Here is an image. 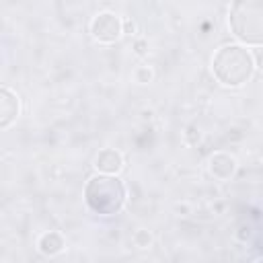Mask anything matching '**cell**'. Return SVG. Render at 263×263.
<instances>
[{"mask_svg":"<svg viewBox=\"0 0 263 263\" xmlns=\"http://www.w3.org/2000/svg\"><path fill=\"white\" fill-rule=\"evenodd\" d=\"M66 249V238L58 230H45L37 238V251L45 257H55Z\"/></svg>","mask_w":263,"mask_h":263,"instance_id":"cell-8","label":"cell"},{"mask_svg":"<svg viewBox=\"0 0 263 263\" xmlns=\"http://www.w3.org/2000/svg\"><path fill=\"white\" fill-rule=\"evenodd\" d=\"M92 166L97 168V173H107V175H119L125 166L123 154L115 148H103L97 152Z\"/></svg>","mask_w":263,"mask_h":263,"instance_id":"cell-7","label":"cell"},{"mask_svg":"<svg viewBox=\"0 0 263 263\" xmlns=\"http://www.w3.org/2000/svg\"><path fill=\"white\" fill-rule=\"evenodd\" d=\"M86 208L97 216H115L127 203V187L117 175L97 173L88 177L82 189Z\"/></svg>","mask_w":263,"mask_h":263,"instance_id":"cell-2","label":"cell"},{"mask_svg":"<svg viewBox=\"0 0 263 263\" xmlns=\"http://www.w3.org/2000/svg\"><path fill=\"white\" fill-rule=\"evenodd\" d=\"M136 33H138V25H136V21L129 18V16H125V18H123V35L134 37Z\"/></svg>","mask_w":263,"mask_h":263,"instance_id":"cell-11","label":"cell"},{"mask_svg":"<svg viewBox=\"0 0 263 263\" xmlns=\"http://www.w3.org/2000/svg\"><path fill=\"white\" fill-rule=\"evenodd\" d=\"M21 115V99L18 95L8 88V86H2L0 88V127L2 129H8Z\"/></svg>","mask_w":263,"mask_h":263,"instance_id":"cell-6","label":"cell"},{"mask_svg":"<svg viewBox=\"0 0 263 263\" xmlns=\"http://www.w3.org/2000/svg\"><path fill=\"white\" fill-rule=\"evenodd\" d=\"M259 259H263V255H261V257H259Z\"/></svg>","mask_w":263,"mask_h":263,"instance_id":"cell-15","label":"cell"},{"mask_svg":"<svg viewBox=\"0 0 263 263\" xmlns=\"http://www.w3.org/2000/svg\"><path fill=\"white\" fill-rule=\"evenodd\" d=\"M253 60H255V68H259L263 72V47L253 51Z\"/></svg>","mask_w":263,"mask_h":263,"instance_id":"cell-13","label":"cell"},{"mask_svg":"<svg viewBox=\"0 0 263 263\" xmlns=\"http://www.w3.org/2000/svg\"><path fill=\"white\" fill-rule=\"evenodd\" d=\"M228 29L238 43L263 47V0H232Z\"/></svg>","mask_w":263,"mask_h":263,"instance_id":"cell-3","label":"cell"},{"mask_svg":"<svg viewBox=\"0 0 263 263\" xmlns=\"http://www.w3.org/2000/svg\"><path fill=\"white\" fill-rule=\"evenodd\" d=\"M132 242H134V247H138V249H150L152 242H154V236H152V232H150L148 228H138V230L132 234Z\"/></svg>","mask_w":263,"mask_h":263,"instance_id":"cell-9","label":"cell"},{"mask_svg":"<svg viewBox=\"0 0 263 263\" xmlns=\"http://www.w3.org/2000/svg\"><path fill=\"white\" fill-rule=\"evenodd\" d=\"M134 53L140 55V58H144L148 53V41L146 39H136L134 41Z\"/></svg>","mask_w":263,"mask_h":263,"instance_id":"cell-12","label":"cell"},{"mask_svg":"<svg viewBox=\"0 0 263 263\" xmlns=\"http://www.w3.org/2000/svg\"><path fill=\"white\" fill-rule=\"evenodd\" d=\"M255 70L253 51L242 43H226L212 55V74L222 86L238 88L253 78Z\"/></svg>","mask_w":263,"mask_h":263,"instance_id":"cell-1","label":"cell"},{"mask_svg":"<svg viewBox=\"0 0 263 263\" xmlns=\"http://www.w3.org/2000/svg\"><path fill=\"white\" fill-rule=\"evenodd\" d=\"M236 168H238L236 156L226 150H218L208 158V173L216 181H230L236 175Z\"/></svg>","mask_w":263,"mask_h":263,"instance_id":"cell-5","label":"cell"},{"mask_svg":"<svg viewBox=\"0 0 263 263\" xmlns=\"http://www.w3.org/2000/svg\"><path fill=\"white\" fill-rule=\"evenodd\" d=\"M236 236H238L240 240H247V238H251V228H249V226H240V230L236 232Z\"/></svg>","mask_w":263,"mask_h":263,"instance_id":"cell-14","label":"cell"},{"mask_svg":"<svg viewBox=\"0 0 263 263\" xmlns=\"http://www.w3.org/2000/svg\"><path fill=\"white\" fill-rule=\"evenodd\" d=\"M88 31H90L92 39L99 41V43H105V45L115 43V41L123 35V18L117 16V14L111 12V10L97 12V14L90 18Z\"/></svg>","mask_w":263,"mask_h":263,"instance_id":"cell-4","label":"cell"},{"mask_svg":"<svg viewBox=\"0 0 263 263\" xmlns=\"http://www.w3.org/2000/svg\"><path fill=\"white\" fill-rule=\"evenodd\" d=\"M132 76H134V80H136L138 84H150V82L154 80V70H152V66H148V64H140V66L134 68Z\"/></svg>","mask_w":263,"mask_h":263,"instance_id":"cell-10","label":"cell"}]
</instances>
